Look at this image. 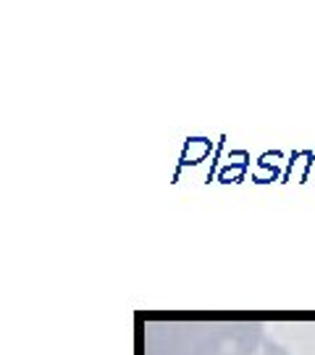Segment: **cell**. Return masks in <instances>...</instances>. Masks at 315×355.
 <instances>
[{
  "label": "cell",
  "mask_w": 315,
  "mask_h": 355,
  "mask_svg": "<svg viewBox=\"0 0 315 355\" xmlns=\"http://www.w3.org/2000/svg\"><path fill=\"white\" fill-rule=\"evenodd\" d=\"M145 355H286L252 321H148Z\"/></svg>",
  "instance_id": "obj_1"
}]
</instances>
